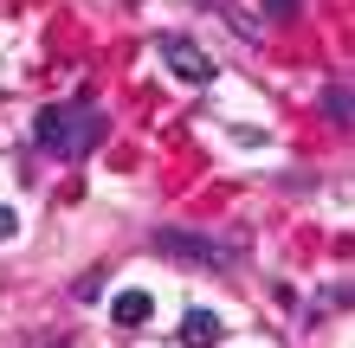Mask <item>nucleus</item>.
Instances as JSON below:
<instances>
[{"instance_id":"nucleus-2","label":"nucleus","mask_w":355,"mask_h":348,"mask_svg":"<svg viewBox=\"0 0 355 348\" xmlns=\"http://www.w3.org/2000/svg\"><path fill=\"white\" fill-rule=\"evenodd\" d=\"M155 252L162 258H175V264H207V271H233L239 264V245H226V239H207V232H155Z\"/></svg>"},{"instance_id":"nucleus-6","label":"nucleus","mask_w":355,"mask_h":348,"mask_svg":"<svg viewBox=\"0 0 355 348\" xmlns=\"http://www.w3.org/2000/svg\"><path fill=\"white\" fill-rule=\"evenodd\" d=\"M323 110L336 116V122H349V91H343V84H329V91H323Z\"/></svg>"},{"instance_id":"nucleus-5","label":"nucleus","mask_w":355,"mask_h":348,"mask_svg":"<svg viewBox=\"0 0 355 348\" xmlns=\"http://www.w3.org/2000/svg\"><path fill=\"white\" fill-rule=\"evenodd\" d=\"M220 336H226V322L214 310H187L181 316V348H220Z\"/></svg>"},{"instance_id":"nucleus-3","label":"nucleus","mask_w":355,"mask_h":348,"mask_svg":"<svg viewBox=\"0 0 355 348\" xmlns=\"http://www.w3.org/2000/svg\"><path fill=\"white\" fill-rule=\"evenodd\" d=\"M162 65H168L181 84H214V58H207L194 39H181V33H168V39H162Z\"/></svg>"},{"instance_id":"nucleus-1","label":"nucleus","mask_w":355,"mask_h":348,"mask_svg":"<svg viewBox=\"0 0 355 348\" xmlns=\"http://www.w3.org/2000/svg\"><path fill=\"white\" fill-rule=\"evenodd\" d=\"M33 142L39 149H52L58 161H85L97 142H103V110L91 97H71V104H46L33 122Z\"/></svg>"},{"instance_id":"nucleus-7","label":"nucleus","mask_w":355,"mask_h":348,"mask_svg":"<svg viewBox=\"0 0 355 348\" xmlns=\"http://www.w3.org/2000/svg\"><path fill=\"white\" fill-rule=\"evenodd\" d=\"M13 232H19V213H13V207H0V245H7Z\"/></svg>"},{"instance_id":"nucleus-4","label":"nucleus","mask_w":355,"mask_h":348,"mask_svg":"<svg viewBox=\"0 0 355 348\" xmlns=\"http://www.w3.org/2000/svg\"><path fill=\"white\" fill-rule=\"evenodd\" d=\"M149 316H155V297L149 291H116L110 297V322H116V329H142Z\"/></svg>"}]
</instances>
